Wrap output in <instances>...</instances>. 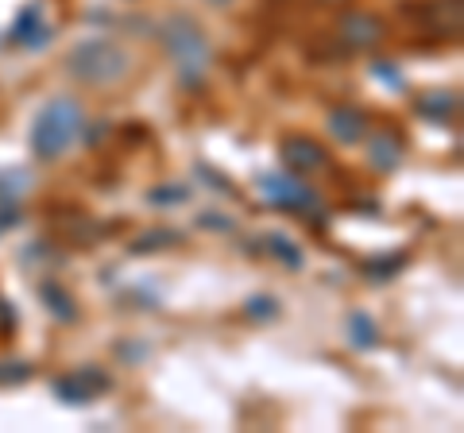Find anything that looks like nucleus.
Returning <instances> with one entry per match:
<instances>
[{
  "instance_id": "obj_4",
  "label": "nucleus",
  "mask_w": 464,
  "mask_h": 433,
  "mask_svg": "<svg viewBox=\"0 0 464 433\" xmlns=\"http://www.w3.org/2000/svg\"><path fill=\"white\" fill-rule=\"evenodd\" d=\"M259 194L275 201V206H283V209L317 225L314 213H322V197H317V190H310L306 182H298V175H264L259 178Z\"/></svg>"
},
{
  "instance_id": "obj_7",
  "label": "nucleus",
  "mask_w": 464,
  "mask_h": 433,
  "mask_svg": "<svg viewBox=\"0 0 464 433\" xmlns=\"http://www.w3.org/2000/svg\"><path fill=\"white\" fill-rule=\"evenodd\" d=\"M414 112L422 120H430V124L449 128V124H457V117H460V93L445 90V85H438V90H422L414 97Z\"/></svg>"
},
{
  "instance_id": "obj_1",
  "label": "nucleus",
  "mask_w": 464,
  "mask_h": 433,
  "mask_svg": "<svg viewBox=\"0 0 464 433\" xmlns=\"http://www.w3.org/2000/svg\"><path fill=\"white\" fill-rule=\"evenodd\" d=\"M82 136H85L82 101L58 93L39 109V117L32 124V155L43 159V163H54V159H63L74 148V140H82Z\"/></svg>"
},
{
  "instance_id": "obj_17",
  "label": "nucleus",
  "mask_w": 464,
  "mask_h": 433,
  "mask_svg": "<svg viewBox=\"0 0 464 433\" xmlns=\"http://www.w3.org/2000/svg\"><path fill=\"white\" fill-rule=\"evenodd\" d=\"M51 391H54L58 402H66V407H85V402H93V395L85 391V383L78 380L74 371H70V375H54V380H51Z\"/></svg>"
},
{
  "instance_id": "obj_25",
  "label": "nucleus",
  "mask_w": 464,
  "mask_h": 433,
  "mask_svg": "<svg viewBox=\"0 0 464 433\" xmlns=\"http://www.w3.org/2000/svg\"><path fill=\"white\" fill-rule=\"evenodd\" d=\"M20 225H24L20 201H5V206H0V236L12 233V228H20Z\"/></svg>"
},
{
  "instance_id": "obj_10",
  "label": "nucleus",
  "mask_w": 464,
  "mask_h": 433,
  "mask_svg": "<svg viewBox=\"0 0 464 433\" xmlns=\"http://www.w3.org/2000/svg\"><path fill=\"white\" fill-rule=\"evenodd\" d=\"M8 39H12V43H20V47L39 51V47H47V43L54 39V27L43 20V8H39V5H24V8H20V16H16V24H12Z\"/></svg>"
},
{
  "instance_id": "obj_15",
  "label": "nucleus",
  "mask_w": 464,
  "mask_h": 433,
  "mask_svg": "<svg viewBox=\"0 0 464 433\" xmlns=\"http://www.w3.org/2000/svg\"><path fill=\"white\" fill-rule=\"evenodd\" d=\"M348 344L360 349V352L380 349V325L372 322L368 310H353V313H348Z\"/></svg>"
},
{
  "instance_id": "obj_20",
  "label": "nucleus",
  "mask_w": 464,
  "mask_h": 433,
  "mask_svg": "<svg viewBox=\"0 0 464 433\" xmlns=\"http://www.w3.org/2000/svg\"><path fill=\"white\" fill-rule=\"evenodd\" d=\"M148 201L151 206H186L190 201V186H182V182H167V186H151L148 190Z\"/></svg>"
},
{
  "instance_id": "obj_18",
  "label": "nucleus",
  "mask_w": 464,
  "mask_h": 433,
  "mask_svg": "<svg viewBox=\"0 0 464 433\" xmlns=\"http://www.w3.org/2000/svg\"><path fill=\"white\" fill-rule=\"evenodd\" d=\"M74 375L85 383V391H90L93 399L105 395V391H112V375L101 368V364H82V368H74Z\"/></svg>"
},
{
  "instance_id": "obj_26",
  "label": "nucleus",
  "mask_w": 464,
  "mask_h": 433,
  "mask_svg": "<svg viewBox=\"0 0 464 433\" xmlns=\"http://www.w3.org/2000/svg\"><path fill=\"white\" fill-rule=\"evenodd\" d=\"M116 356H124L128 364H140V360L151 356V349H148V344H116Z\"/></svg>"
},
{
  "instance_id": "obj_14",
  "label": "nucleus",
  "mask_w": 464,
  "mask_h": 433,
  "mask_svg": "<svg viewBox=\"0 0 464 433\" xmlns=\"http://www.w3.org/2000/svg\"><path fill=\"white\" fill-rule=\"evenodd\" d=\"M182 233L170 225H159V228H143V233L128 244V255H155V252H167V248H179Z\"/></svg>"
},
{
  "instance_id": "obj_19",
  "label": "nucleus",
  "mask_w": 464,
  "mask_h": 433,
  "mask_svg": "<svg viewBox=\"0 0 464 433\" xmlns=\"http://www.w3.org/2000/svg\"><path fill=\"white\" fill-rule=\"evenodd\" d=\"M244 317H248V322H275V317H279V298L275 294H252L248 302H244Z\"/></svg>"
},
{
  "instance_id": "obj_8",
  "label": "nucleus",
  "mask_w": 464,
  "mask_h": 433,
  "mask_svg": "<svg viewBox=\"0 0 464 433\" xmlns=\"http://www.w3.org/2000/svg\"><path fill=\"white\" fill-rule=\"evenodd\" d=\"M325 128L333 132V140H337V143H344V148H356V143H364L372 120H368V112L356 109V105H333L325 112Z\"/></svg>"
},
{
  "instance_id": "obj_11",
  "label": "nucleus",
  "mask_w": 464,
  "mask_h": 433,
  "mask_svg": "<svg viewBox=\"0 0 464 433\" xmlns=\"http://www.w3.org/2000/svg\"><path fill=\"white\" fill-rule=\"evenodd\" d=\"M39 298H43V310H47L54 322H63V325H74L78 322V298L70 294L54 275L39 279Z\"/></svg>"
},
{
  "instance_id": "obj_16",
  "label": "nucleus",
  "mask_w": 464,
  "mask_h": 433,
  "mask_svg": "<svg viewBox=\"0 0 464 433\" xmlns=\"http://www.w3.org/2000/svg\"><path fill=\"white\" fill-rule=\"evenodd\" d=\"M35 186V175L27 167H5L0 170V206L5 201H20Z\"/></svg>"
},
{
  "instance_id": "obj_24",
  "label": "nucleus",
  "mask_w": 464,
  "mask_h": 433,
  "mask_svg": "<svg viewBox=\"0 0 464 433\" xmlns=\"http://www.w3.org/2000/svg\"><path fill=\"white\" fill-rule=\"evenodd\" d=\"M372 74L380 78V82H387L391 90H406V78H402V70L391 63V59H372Z\"/></svg>"
},
{
  "instance_id": "obj_9",
  "label": "nucleus",
  "mask_w": 464,
  "mask_h": 433,
  "mask_svg": "<svg viewBox=\"0 0 464 433\" xmlns=\"http://www.w3.org/2000/svg\"><path fill=\"white\" fill-rule=\"evenodd\" d=\"M368 163L380 170V175H391V170H399L402 163V151H406V140L399 128H380V132H372L368 128Z\"/></svg>"
},
{
  "instance_id": "obj_3",
  "label": "nucleus",
  "mask_w": 464,
  "mask_h": 433,
  "mask_svg": "<svg viewBox=\"0 0 464 433\" xmlns=\"http://www.w3.org/2000/svg\"><path fill=\"white\" fill-rule=\"evenodd\" d=\"M66 74L93 90H109L132 74V59L112 39H82L66 54Z\"/></svg>"
},
{
  "instance_id": "obj_13",
  "label": "nucleus",
  "mask_w": 464,
  "mask_h": 433,
  "mask_svg": "<svg viewBox=\"0 0 464 433\" xmlns=\"http://www.w3.org/2000/svg\"><path fill=\"white\" fill-rule=\"evenodd\" d=\"M406 264H411V252H380L360 264V275L368 283H391L399 271H406Z\"/></svg>"
},
{
  "instance_id": "obj_5",
  "label": "nucleus",
  "mask_w": 464,
  "mask_h": 433,
  "mask_svg": "<svg viewBox=\"0 0 464 433\" xmlns=\"http://www.w3.org/2000/svg\"><path fill=\"white\" fill-rule=\"evenodd\" d=\"M387 39V24L375 16V12H344L337 20V43L344 54H364V51H375L380 43Z\"/></svg>"
},
{
  "instance_id": "obj_22",
  "label": "nucleus",
  "mask_w": 464,
  "mask_h": 433,
  "mask_svg": "<svg viewBox=\"0 0 464 433\" xmlns=\"http://www.w3.org/2000/svg\"><path fill=\"white\" fill-rule=\"evenodd\" d=\"M198 228H206V233H237V221H232L228 213L221 209H206V213H198Z\"/></svg>"
},
{
  "instance_id": "obj_6",
  "label": "nucleus",
  "mask_w": 464,
  "mask_h": 433,
  "mask_svg": "<svg viewBox=\"0 0 464 433\" xmlns=\"http://www.w3.org/2000/svg\"><path fill=\"white\" fill-rule=\"evenodd\" d=\"M279 155H283L290 175H317V170L329 167V155L314 136H286Z\"/></svg>"
},
{
  "instance_id": "obj_21",
  "label": "nucleus",
  "mask_w": 464,
  "mask_h": 433,
  "mask_svg": "<svg viewBox=\"0 0 464 433\" xmlns=\"http://www.w3.org/2000/svg\"><path fill=\"white\" fill-rule=\"evenodd\" d=\"M27 380H32L27 360H0V387H24Z\"/></svg>"
},
{
  "instance_id": "obj_12",
  "label": "nucleus",
  "mask_w": 464,
  "mask_h": 433,
  "mask_svg": "<svg viewBox=\"0 0 464 433\" xmlns=\"http://www.w3.org/2000/svg\"><path fill=\"white\" fill-rule=\"evenodd\" d=\"M256 244H259V252H267L271 259H279L286 271H302V267H306V252H302L286 233H264Z\"/></svg>"
},
{
  "instance_id": "obj_2",
  "label": "nucleus",
  "mask_w": 464,
  "mask_h": 433,
  "mask_svg": "<svg viewBox=\"0 0 464 433\" xmlns=\"http://www.w3.org/2000/svg\"><path fill=\"white\" fill-rule=\"evenodd\" d=\"M159 39H163V47H167V54H170L179 82H182L190 93H198L201 85H206V70H209V63H213L209 39H206V32L198 27V20L186 16V12H179V16H170L163 27H159Z\"/></svg>"
},
{
  "instance_id": "obj_27",
  "label": "nucleus",
  "mask_w": 464,
  "mask_h": 433,
  "mask_svg": "<svg viewBox=\"0 0 464 433\" xmlns=\"http://www.w3.org/2000/svg\"><path fill=\"white\" fill-rule=\"evenodd\" d=\"M209 5H228V0H209Z\"/></svg>"
},
{
  "instance_id": "obj_28",
  "label": "nucleus",
  "mask_w": 464,
  "mask_h": 433,
  "mask_svg": "<svg viewBox=\"0 0 464 433\" xmlns=\"http://www.w3.org/2000/svg\"><path fill=\"white\" fill-rule=\"evenodd\" d=\"M329 5H344V0H329Z\"/></svg>"
},
{
  "instance_id": "obj_23",
  "label": "nucleus",
  "mask_w": 464,
  "mask_h": 433,
  "mask_svg": "<svg viewBox=\"0 0 464 433\" xmlns=\"http://www.w3.org/2000/svg\"><path fill=\"white\" fill-rule=\"evenodd\" d=\"M194 175H198L201 182H206L209 190H217V194H237V186H232V182L221 175V170H213L209 163H194Z\"/></svg>"
}]
</instances>
